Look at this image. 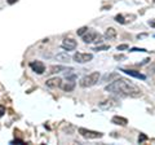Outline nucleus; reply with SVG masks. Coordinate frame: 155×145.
Masks as SVG:
<instances>
[{
	"label": "nucleus",
	"instance_id": "28",
	"mask_svg": "<svg viewBox=\"0 0 155 145\" xmlns=\"http://www.w3.org/2000/svg\"><path fill=\"white\" fill-rule=\"evenodd\" d=\"M153 2H154V4H155V0H153Z\"/></svg>",
	"mask_w": 155,
	"mask_h": 145
},
{
	"label": "nucleus",
	"instance_id": "10",
	"mask_svg": "<svg viewBox=\"0 0 155 145\" xmlns=\"http://www.w3.org/2000/svg\"><path fill=\"white\" fill-rule=\"evenodd\" d=\"M134 16H124V14H118V16H115V21L122 23V25H125V23H129L133 21Z\"/></svg>",
	"mask_w": 155,
	"mask_h": 145
},
{
	"label": "nucleus",
	"instance_id": "3",
	"mask_svg": "<svg viewBox=\"0 0 155 145\" xmlns=\"http://www.w3.org/2000/svg\"><path fill=\"white\" fill-rule=\"evenodd\" d=\"M74 61L78 62V64H85V62H89L93 60V55L92 53H81V52H78L74 55Z\"/></svg>",
	"mask_w": 155,
	"mask_h": 145
},
{
	"label": "nucleus",
	"instance_id": "11",
	"mask_svg": "<svg viewBox=\"0 0 155 145\" xmlns=\"http://www.w3.org/2000/svg\"><path fill=\"white\" fill-rule=\"evenodd\" d=\"M116 35H118V32H116V30L114 27H109V29H106V31H105V39L106 40H114Z\"/></svg>",
	"mask_w": 155,
	"mask_h": 145
},
{
	"label": "nucleus",
	"instance_id": "2",
	"mask_svg": "<svg viewBox=\"0 0 155 145\" xmlns=\"http://www.w3.org/2000/svg\"><path fill=\"white\" fill-rule=\"evenodd\" d=\"M100 78H101L100 71H93V72H91V74L83 76V78L80 79L79 84H80V87H83V88H88V87H92V86L98 83Z\"/></svg>",
	"mask_w": 155,
	"mask_h": 145
},
{
	"label": "nucleus",
	"instance_id": "27",
	"mask_svg": "<svg viewBox=\"0 0 155 145\" xmlns=\"http://www.w3.org/2000/svg\"><path fill=\"white\" fill-rule=\"evenodd\" d=\"M14 2H17V0H8V3H9V4H13Z\"/></svg>",
	"mask_w": 155,
	"mask_h": 145
},
{
	"label": "nucleus",
	"instance_id": "6",
	"mask_svg": "<svg viewBox=\"0 0 155 145\" xmlns=\"http://www.w3.org/2000/svg\"><path fill=\"white\" fill-rule=\"evenodd\" d=\"M101 35L97 31H94V30H89L88 29V31H87L84 35H83V40H84V43H93V42H96L97 39H98Z\"/></svg>",
	"mask_w": 155,
	"mask_h": 145
},
{
	"label": "nucleus",
	"instance_id": "19",
	"mask_svg": "<svg viewBox=\"0 0 155 145\" xmlns=\"http://www.w3.org/2000/svg\"><path fill=\"white\" fill-rule=\"evenodd\" d=\"M147 71H149V74H151V75H154V74H155V62H153V64H150Z\"/></svg>",
	"mask_w": 155,
	"mask_h": 145
},
{
	"label": "nucleus",
	"instance_id": "17",
	"mask_svg": "<svg viewBox=\"0 0 155 145\" xmlns=\"http://www.w3.org/2000/svg\"><path fill=\"white\" fill-rule=\"evenodd\" d=\"M115 78H119V74L118 72H111V74H106L104 76V82H113V79Z\"/></svg>",
	"mask_w": 155,
	"mask_h": 145
},
{
	"label": "nucleus",
	"instance_id": "25",
	"mask_svg": "<svg viewBox=\"0 0 155 145\" xmlns=\"http://www.w3.org/2000/svg\"><path fill=\"white\" fill-rule=\"evenodd\" d=\"M143 140H146V136H145V135H142V136H141V139H138V143L143 141Z\"/></svg>",
	"mask_w": 155,
	"mask_h": 145
},
{
	"label": "nucleus",
	"instance_id": "20",
	"mask_svg": "<svg viewBox=\"0 0 155 145\" xmlns=\"http://www.w3.org/2000/svg\"><path fill=\"white\" fill-rule=\"evenodd\" d=\"M110 46H100V47H96L93 48V51H104V49H109Z\"/></svg>",
	"mask_w": 155,
	"mask_h": 145
},
{
	"label": "nucleus",
	"instance_id": "21",
	"mask_svg": "<svg viewBox=\"0 0 155 145\" xmlns=\"http://www.w3.org/2000/svg\"><path fill=\"white\" fill-rule=\"evenodd\" d=\"M128 44H120V46H118V47H116V49H118V51H124V49H128Z\"/></svg>",
	"mask_w": 155,
	"mask_h": 145
},
{
	"label": "nucleus",
	"instance_id": "13",
	"mask_svg": "<svg viewBox=\"0 0 155 145\" xmlns=\"http://www.w3.org/2000/svg\"><path fill=\"white\" fill-rule=\"evenodd\" d=\"M111 122H113L114 124H118V126H127L128 120H127V118H124V117L115 115V117H113V119H111Z\"/></svg>",
	"mask_w": 155,
	"mask_h": 145
},
{
	"label": "nucleus",
	"instance_id": "23",
	"mask_svg": "<svg viewBox=\"0 0 155 145\" xmlns=\"http://www.w3.org/2000/svg\"><path fill=\"white\" fill-rule=\"evenodd\" d=\"M149 25L155 29V20H150V21H149Z\"/></svg>",
	"mask_w": 155,
	"mask_h": 145
},
{
	"label": "nucleus",
	"instance_id": "8",
	"mask_svg": "<svg viewBox=\"0 0 155 145\" xmlns=\"http://www.w3.org/2000/svg\"><path fill=\"white\" fill-rule=\"evenodd\" d=\"M76 46H78V43L74 39H64L61 43V47L66 51H74L76 48Z\"/></svg>",
	"mask_w": 155,
	"mask_h": 145
},
{
	"label": "nucleus",
	"instance_id": "14",
	"mask_svg": "<svg viewBox=\"0 0 155 145\" xmlns=\"http://www.w3.org/2000/svg\"><path fill=\"white\" fill-rule=\"evenodd\" d=\"M66 70V67L65 66H61V65H53L49 67V71H48V74H57V72H61V71H64Z\"/></svg>",
	"mask_w": 155,
	"mask_h": 145
},
{
	"label": "nucleus",
	"instance_id": "5",
	"mask_svg": "<svg viewBox=\"0 0 155 145\" xmlns=\"http://www.w3.org/2000/svg\"><path fill=\"white\" fill-rule=\"evenodd\" d=\"M119 105V101L114 99V97H111V99H106L104 101H101V103L98 104V106L101 109H104V110H109V109H113L115 108V106H118Z\"/></svg>",
	"mask_w": 155,
	"mask_h": 145
},
{
	"label": "nucleus",
	"instance_id": "18",
	"mask_svg": "<svg viewBox=\"0 0 155 145\" xmlns=\"http://www.w3.org/2000/svg\"><path fill=\"white\" fill-rule=\"evenodd\" d=\"M87 31H88V27H85V26H83V27H80V29H79V30H78V31H76V32H78V35L83 36V35H84V34H85Z\"/></svg>",
	"mask_w": 155,
	"mask_h": 145
},
{
	"label": "nucleus",
	"instance_id": "15",
	"mask_svg": "<svg viewBox=\"0 0 155 145\" xmlns=\"http://www.w3.org/2000/svg\"><path fill=\"white\" fill-rule=\"evenodd\" d=\"M122 71H124L125 74H128V75H130V76H134V78H141V79H145V75L140 74V72H138V71H136V70H125V69H123Z\"/></svg>",
	"mask_w": 155,
	"mask_h": 145
},
{
	"label": "nucleus",
	"instance_id": "1",
	"mask_svg": "<svg viewBox=\"0 0 155 145\" xmlns=\"http://www.w3.org/2000/svg\"><path fill=\"white\" fill-rule=\"evenodd\" d=\"M105 89L107 92L120 96V97H141L142 96V92L140 91V88H137L130 82L122 78L113 80L110 84L105 87Z\"/></svg>",
	"mask_w": 155,
	"mask_h": 145
},
{
	"label": "nucleus",
	"instance_id": "22",
	"mask_svg": "<svg viewBox=\"0 0 155 145\" xmlns=\"http://www.w3.org/2000/svg\"><path fill=\"white\" fill-rule=\"evenodd\" d=\"M124 59H125L124 55H116L115 56V60H124Z\"/></svg>",
	"mask_w": 155,
	"mask_h": 145
},
{
	"label": "nucleus",
	"instance_id": "4",
	"mask_svg": "<svg viewBox=\"0 0 155 145\" xmlns=\"http://www.w3.org/2000/svg\"><path fill=\"white\" fill-rule=\"evenodd\" d=\"M79 133L85 139H100L104 136L98 131H92V130H87V128H79Z\"/></svg>",
	"mask_w": 155,
	"mask_h": 145
},
{
	"label": "nucleus",
	"instance_id": "24",
	"mask_svg": "<svg viewBox=\"0 0 155 145\" xmlns=\"http://www.w3.org/2000/svg\"><path fill=\"white\" fill-rule=\"evenodd\" d=\"M25 144V143H23V141H21V140H14V141H12V144Z\"/></svg>",
	"mask_w": 155,
	"mask_h": 145
},
{
	"label": "nucleus",
	"instance_id": "9",
	"mask_svg": "<svg viewBox=\"0 0 155 145\" xmlns=\"http://www.w3.org/2000/svg\"><path fill=\"white\" fill-rule=\"evenodd\" d=\"M61 84H62V79L57 78V76H54V78H49L45 82V86L48 87V88H57V87H61Z\"/></svg>",
	"mask_w": 155,
	"mask_h": 145
},
{
	"label": "nucleus",
	"instance_id": "26",
	"mask_svg": "<svg viewBox=\"0 0 155 145\" xmlns=\"http://www.w3.org/2000/svg\"><path fill=\"white\" fill-rule=\"evenodd\" d=\"M4 114V108L3 106H0V115H3Z\"/></svg>",
	"mask_w": 155,
	"mask_h": 145
},
{
	"label": "nucleus",
	"instance_id": "16",
	"mask_svg": "<svg viewBox=\"0 0 155 145\" xmlns=\"http://www.w3.org/2000/svg\"><path fill=\"white\" fill-rule=\"evenodd\" d=\"M56 59L60 60V61H64V62H69L71 60L67 53H58V55H56Z\"/></svg>",
	"mask_w": 155,
	"mask_h": 145
},
{
	"label": "nucleus",
	"instance_id": "7",
	"mask_svg": "<svg viewBox=\"0 0 155 145\" xmlns=\"http://www.w3.org/2000/svg\"><path fill=\"white\" fill-rule=\"evenodd\" d=\"M30 67L32 69V71H35L36 74H39V75L44 74V71H45V66H44V64H43L41 61H32L30 64Z\"/></svg>",
	"mask_w": 155,
	"mask_h": 145
},
{
	"label": "nucleus",
	"instance_id": "12",
	"mask_svg": "<svg viewBox=\"0 0 155 145\" xmlns=\"http://www.w3.org/2000/svg\"><path fill=\"white\" fill-rule=\"evenodd\" d=\"M61 88L65 91V92H71L75 88V82L74 80H67V82H62Z\"/></svg>",
	"mask_w": 155,
	"mask_h": 145
}]
</instances>
